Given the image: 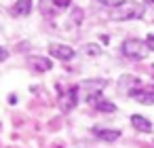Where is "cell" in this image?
I'll return each mask as SVG.
<instances>
[{
	"mask_svg": "<svg viewBox=\"0 0 154 148\" xmlns=\"http://www.w3.org/2000/svg\"><path fill=\"white\" fill-rule=\"evenodd\" d=\"M146 13V7L135 0H125L122 5H118L116 9H112V19L114 21H131V19H141Z\"/></svg>",
	"mask_w": 154,
	"mask_h": 148,
	"instance_id": "1",
	"label": "cell"
},
{
	"mask_svg": "<svg viewBox=\"0 0 154 148\" xmlns=\"http://www.w3.org/2000/svg\"><path fill=\"white\" fill-rule=\"evenodd\" d=\"M150 53L146 40H139V38H127L122 43V55L129 57V59H146Z\"/></svg>",
	"mask_w": 154,
	"mask_h": 148,
	"instance_id": "2",
	"label": "cell"
},
{
	"mask_svg": "<svg viewBox=\"0 0 154 148\" xmlns=\"http://www.w3.org/2000/svg\"><path fill=\"white\" fill-rule=\"evenodd\" d=\"M49 55L55 57V59H61V61H68L76 55V51L70 47V45H61V43H51L49 45Z\"/></svg>",
	"mask_w": 154,
	"mask_h": 148,
	"instance_id": "3",
	"label": "cell"
},
{
	"mask_svg": "<svg viewBox=\"0 0 154 148\" xmlns=\"http://www.w3.org/2000/svg\"><path fill=\"white\" fill-rule=\"evenodd\" d=\"M78 91H80V87H78V85L70 87V91H68V93H63V97L59 99V108H61V110H66V112L74 110V108H76V104H78Z\"/></svg>",
	"mask_w": 154,
	"mask_h": 148,
	"instance_id": "4",
	"label": "cell"
},
{
	"mask_svg": "<svg viewBox=\"0 0 154 148\" xmlns=\"http://www.w3.org/2000/svg\"><path fill=\"white\" fill-rule=\"evenodd\" d=\"M129 95H131L137 104H143V106H154V89H141V87H137V89L129 91Z\"/></svg>",
	"mask_w": 154,
	"mask_h": 148,
	"instance_id": "5",
	"label": "cell"
},
{
	"mask_svg": "<svg viewBox=\"0 0 154 148\" xmlns=\"http://www.w3.org/2000/svg\"><path fill=\"white\" fill-rule=\"evenodd\" d=\"M131 125H133V129H137V131H141V133H150V131H152L150 118H146V116H141V114H133V116H131Z\"/></svg>",
	"mask_w": 154,
	"mask_h": 148,
	"instance_id": "6",
	"label": "cell"
},
{
	"mask_svg": "<svg viewBox=\"0 0 154 148\" xmlns=\"http://www.w3.org/2000/svg\"><path fill=\"white\" fill-rule=\"evenodd\" d=\"M11 13L15 17H28L32 13V0H17L11 9Z\"/></svg>",
	"mask_w": 154,
	"mask_h": 148,
	"instance_id": "7",
	"label": "cell"
},
{
	"mask_svg": "<svg viewBox=\"0 0 154 148\" xmlns=\"http://www.w3.org/2000/svg\"><path fill=\"white\" fill-rule=\"evenodd\" d=\"M93 135H97L103 142H114V140L120 137V131L118 129H99V127H95L93 129Z\"/></svg>",
	"mask_w": 154,
	"mask_h": 148,
	"instance_id": "8",
	"label": "cell"
},
{
	"mask_svg": "<svg viewBox=\"0 0 154 148\" xmlns=\"http://www.w3.org/2000/svg\"><path fill=\"white\" fill-rule=\"evenodd\" d=\"M30 64H32V68H34L36 72H47V70L53 68V61H51L49 57H32Z\"/></svg>",
	"mask_w": 154,
	"mask_h": 148,
	"instance_id": "9",
	"label": "cell"
},
{
	"mask_svg": "<svg viewBox=\"0 0 154 148\" xmlns=\"http://www.w3.org/2000/svg\"><path fill=\"white\" fill-rule=\"evenodd\" d=\"M95 108L99 110V112H106V114H112V112H116V106L110 102V99H103V97H97L95 102Z\"/></svg>",
	"mask_w": 154,
	"mask_h": 148,
	"instance_id": "10",
	"label": "cell"
},
{
	"mask_svg": "<svg viewBox=\"0 0 154 148\" xmlns=\"http://www.w3.org/2000/svg\"><path fill=\"white\" fill-rule=\"evenodd\" d=\"M101 5H106V7H112V9H116L118 5H122L125 0H99Z\"/></svg>",
	"mask_w": 154,
	"mask_h": 148,
	"instance_id": "11",
	"label": "cell"
},
{
	"mask_svg": "<svg viewBox=\"0 0 154 148\" xmlns=\"http://www.w3.org/2000/svg\"><path fill=\"white\" fill-rule=\"evenodd\" d=\"M55 7L57 9H68L70 7V0H55Z\"/></svg>",
	"mask_w": 154,
	"mask_h": 148,
	"instance_id": "12",
	"label": "cell"
},
{
	"mask_svg": "<svg viewBox=\"0 0 154 148\" xmlns=\"http://www.w3.org/2000/svg\"><path fill=\"white\" fill-rule=\"evenodd\" d=\"M146 45H148V49H150V51H154V34H148Z\"/></svg>",
	"mask_w": 154,
	"mask_h": 148,
	"instance_id": "13",
	"label": "cell"
},
{
	"mask_svg": "<svg viewBox=\"0 0 154 148\" xmlns=\"http://www.w3.org/2000/svg\"><path fill=\"white\" fill-rule=\"evenodd\" d=\"M7 57H9V51H7V49H2V47H0V61H5Z\"/></svg>",
	"mask_w": 154,
	"mask_h": 148,
	"instance_id": "14",
	"label": "cell"
},
{
	"mask_svg": "<svg viewBox=\"0 0 154 148\" xmlns=\"http://www.w3.org/2000/svg\"><path fill=\"white\" fill-rule=\"evenodd\" d=\"M146 2H150V5H152V2H154V0H146Z\"/></svg>",
	"mask_w": 154,
	"mask_h": 148,
	"instance_id": "15",
	"label": "cell"
}]
</instances>
